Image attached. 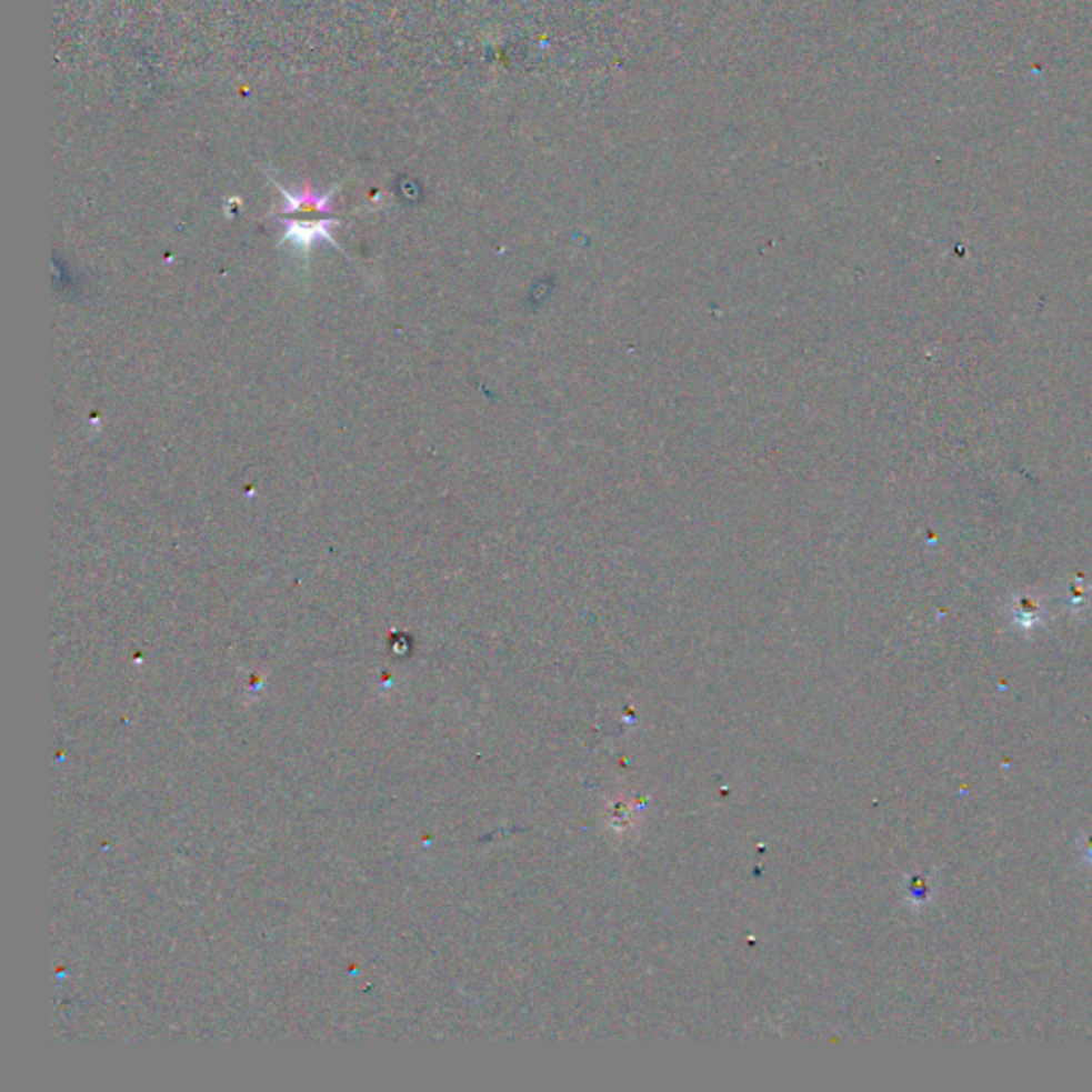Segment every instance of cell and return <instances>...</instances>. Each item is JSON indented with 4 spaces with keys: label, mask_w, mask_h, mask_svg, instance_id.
<instances>
[{
    "label": "cell",
    "mask_w": 1092,
    "mask_h": 1092,
    "mask_svg": "<svg viewBox=\"0 0 1092 1092\" xmlns=\"http://www.w3.org/2000/svg\"><path fill=\"white\" fill-rule=\"evenodd\" d=\"M280 190L287 199L284 220L289 227V238H294L301 243H310L314 238L329 240L327 229L333 224V220L329 218L331 194H312L310 190L294 194L282 187Z\"/></svg>",
    "instance_id": "6da1fadb"
}]
</instances>
